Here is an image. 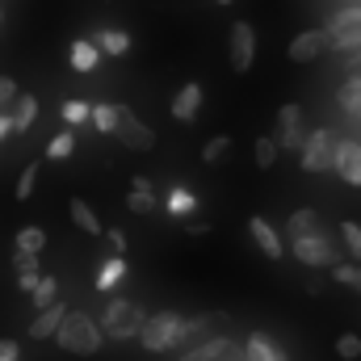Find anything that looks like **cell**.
Listing matches in <instances>:
<instances>
[{"instance_id":"obj_1","label":"cell","mask_w":361,"mask_h":361,"mask_svg":"<svg viewBox=\"0 0 361 361\" xmlns=\"http://www.w3.org/2000/svg\"><path fill=\"white\" fill-rule=\"evenodd\" d=\"M55 341H59V349H68V353H76V357H92L101 345H105V332H101V324L85 315V311H68V319H63V328L55 332Z\"/></svg>"},{"instance_id":"obj_2","label":"cell","mask_w":361,"mask_h":361,"mask_svg":"<svg viewBox=\"0 0 361 361\" xmlns=\"http://www.w3.org/2000/svg\"><path fill=\"white\" fill-rule=\"evenodd\" d=\"M143 324H147V311L130 298H109L105 311H101V332L109 341H130V336L143 332Z\"/></svg>"},{"instance_id":"obj_3","label":"cell","mask_w":361,"mask_h":361,"mask_svg":"<svg viewBox=\"0 0 361 361\" xmlns=\"http://www.w3.org/2000/svg\"><path fill=\"white\" fill-rule=\"evenodd\" d=\"M180 328H185V315L160 311V315H147L139 341H143L147 353H169V349H180Z\"/></svg>"},{"instance_id":"obj_4","label":"cell","mask_w":361,"mask_h":361,"mask_svg":"<svg viewBox=\"0 0 361 361\" xmlns=\"http://www.w3.org/2000/svg\"><path fill=\"white\" fill-rule=\"evenodd\" d=\"M298 160H302V173H328L332 160H336V135H332L328 126L307 130V143H302Z\"/></svg>"},{"instance_id":"obj_5","label":"cell","mask_w":361,"mask_h":361,"mask_svg":"<svg viewBox=\"0 0 361 361\" xmlns=\"http://www.w3.org/2000/svg\"><path fill=\"white\" fill-rule=\"evenodd\" d=\"M290 252H294L302 265H311V269H332V265H341V252H336V244H332L328 231H319V235H302V240H290Z\"/></svg>"},{"instance_id":"obj_6","label":"cell","mask_w":361,"mask_h":361,"mask_svg":"<svg viewBox=\"0 0 361 361\" xmlns=\"http://www.w3.org/2000/svg\"><path fill=\"white\" fill-rule=\"evenodd\" d=\"M281 152H302L307 143V122H302V105H281L277 109V130H273Z\"/></svg>"},{"instance_id":"obj_7","label":"cell","mask_w":361,"mask_h":361,"mask_svg":"<svg viewBox=\"0 0 361 361\" xmlns=\"http://www.w3.org/2000/svg\"><path fill=\"white\" fill-rule=\"evenodd\" d=\"M227 51H231V68L244 76L257 63V30L248 21H235L231 25V38H227Z\"/></svg>"},{"instance_id":"obj_8","label":"cell","mask_w":361,"mask_h":361,"mask_svg":"<svg viewBox=\"0 0 361 361\" xmlns=\"http://www.w3.org/2000/svg\"><path fill=\"white\" fill-rule=\"evenodd\" d=\"M122 147H130V152H152L156 147V130L139 118V114H130V109H122V122H118V135H114Z\"/></svg>"},{"instance_id":"obj_9","label":"cell","mask_w":361,"mask_h":361,"mask_svg":"<svg viewBox=\"0 0 361 361\" xmlns=\"http://www.w3.org/2000/svg\"><path fill=\"white\" fill-rule=\"evenodd\" d=\"M240 357H244V349H240L231 336H210V341H202L197 349L180 353L177 361H240Z\"/></svg>"},{"instance_id":"obj_10","label":"cell","mask_w":361,"mask_h":361,"mask_svg":"<svg viewBox=\"0 0 361 361\" xmlns=\"http://www.w3.org/2000/svg\"><path fill=\"white\" fill-rule=\"evenodd\" d=\"M332 173L345 180V185H361V143H357V139H336Z\"/></svg>"},{"instance_id":"obj_11","label":"cell","mask_w":361,"mask_h":361,"mask_svg":"<svg viewBox=\"0 0 361 361\" xmlns=\"http://www.w3.org/2000/svg\"><path fill=\"white\" fill-rule=\"evenodd\" d=\"M63 319H68V307L63 302H51L47 311H38L30 319V341H55V332L63 328Z\"/></svg>"},{"instance_id":"obj_12","label":"cell","mask_w":361,"mask_h":361,"mask_svg":"<svg viewBox=\"0 0 361 361\" xmlns=\"http://www.w3.org/2000/svg\"><path fill=\"white\" fill-rule=\"evenodd\" d=\"M324 51H328V30H302V34L290 42V59H294V63L319 59Z\"/></svg>"},{"instance_id":"obj_13","label":"cell","mask_w":361,"mask_h":361,"mask_svg":"<svg viewBox=\"0 0 361 361\" xmlns=\"http://www.w3.org/2000/svg\"><path fill=\"white\" fill-rule=\"evenodd\" d=\"M248 231H252L257 248H261L269 261H281V257H286V244H281V235L273 231V227L265 223V219H261V214H252V219H248Z\"/></svg>"},{"instance_id":"obj_14","label":"cell","mask_w":361,"mask_h":361,"mask_svg":"<svg viewBox=\"0 0 361 361\" xmlns=\"http://www.w3.org/2000/svg\"><path fill=\"white\" fill-rule=\"evenodd\" d=\"M202 97H206V92H202L197 80L180 85V92L173 97V118H177V122H193V118H197V109H202Z\"/></svg>"},{"instance_id":"obj_15","label":"cell","mask_w":361,"mask_h":361,"mask_svg":"<svg viewBox=\"0 0 361 361\" xmlns=\"http://www.w3.org/2000/svg\"><path fill=\"white\" fill-rule=\"evenodd\" d=\"M68 59H72V72L89 76V72H97V68H101V59H105V55H101V47H97L92 38H76V42H72V55H68Z\"/></svg>"},{"instance_id":"obj_16","label":"cell","mask_w":361,"mask_h":361,"mask_svg":"<svg viewBox=\"0 0 361 361\" xmlns=\"http://www.w3.org/2000/svg\"><path fill=\"white\" fill-rule=\"evenodd\" d=\"M34 122H38V97L34 92H21L13 101V135H25Z\"/></svg>"},{"instance_id":"obj_17","label":"cell","mask_w":361,"mask_h":361,"mask_svg":"<svg viewBox=\"0 0 361 361\" xmlns=\"http://www.w3.org/2000/svg\"><path fill=\"white\" fill-rule=\"evenodd\" d=\"M244 357L248 361H286V353L273 345L265 332H252V336L244 341Z\"/></svg>"},{"instance_id":"obj_18","label":"cell","mask_w":361,"mask_h":361,"mask_svg":"<svg viewBox=\"0 0 361 361\" xmlns=\"http://www.w3.org/2000/svg\"><path fill=\"white\" fill-rule=\"evenodd\" d=\"M92 42L101 47V55H109V59H118V55H126L130 51V34L126 30H97L92 34Z\"/></svg>"},{"instance_id":"obj_19","label":"cell","mask_w":361,"mask_h":361,"mask_svg":"<svg viewBox=\"0 0 361 361\" xmlns=\"http://www.w3.org/2000/svg\"><path fill=\"white\" fill-rule=\"evenodd\" d=\"M286 231H290V240L319 235V231H324V219H319L315 210H294V214H290V223H286Z\"/></svg>"},{"instance_id":"obj_20","label":"cell","mask_w":361,"mask_h":361,"mask_svg":"<svg viewBox=\"0 0 361 361\" xmlns=\"http://www.w3.org/2000/svg\"><path fill=\"white\" fill-rule=\"evenodd\" d=\"M126 273H130V265H126L122 257H109V261H101V269H97V290H101V294H109V290H114V286H118Z\"/></svg>"},{"instance_id":"obj_21","label":"cell","mask_w":361,"mask_h":361,"mask_svg":"<svg viewBox=\"0 0 361 361\" xmlns=\"http://www.w3.org/2000/svg\"><path fill=\"white\" fill-rule=\"evenodd\" d=\"M68 210H72V223H76L85 235H101V219H97V210H92L85 197H72V206H68Z\"/></svg>"},{"instance_id":"obj_22","label":"cell","mask_w":361,"mask_h":361,"mask_svg":"<svg viewBox=\"0 0 361 361\" xmlns=\"http://www.w3.org/2000/svg\"><path fill=\"white\" fill-rule=\"evenodd\" d=\"M336 105H341L349 118H357V122H361V76H349V80L341 85V92H336Z\"/></svg>"},{"instance_id":"obj_23","label":"cell","mask_w":361,"mask_h":361,"mask_svg":"<svg viewBox=\"0 0 361 361\" xmlns=\"http://www.w3.org/2000/svg\"><path fill=\"white\" fill-rule=\"evenodd\" d=\"M122 109H126V105H92V126H97V135H118Z\"/></svg>"},{"instance_id":"obj_24","label":"cell","mask_w":361,"mask_h":361,"mask_svg":"<svg viewBox=\"0 0 361 361\" xmlns=\"http://www.w3.org/2000/svg\"><path fill=\"white\" fill-rule=\"evenodd\" d=\"M164 210H169V214H177V219H185V214H193V210H197V197H193L185 185H177V189H169Z\"/></svg>"},{"instance_id":"obj_25","label":"cell","mask_w":361,"mask_h":361,"mask_svg":"<svg viewBox=\"0 0 361 361\" xmlns=\"http://www.w3.org/2000/svg\"><path fill=\"white\" fill-rule=\"evenodd\" d=\"M277 152H281V147H277V139H273V135H261V139L252 143V156H257V169H265V173H269L273 164H277Z\"/></svg>"},{"instance_id":"obj_26","label":"cell","mask_w":361,"mask_h":361,"mask_svg":"<svg viewBox=\"0 0 361 361\" xmlns=\"http://www.w3.org/2000/svg\"><path fill=\"white\" fill-rule=\"evenodd\" d=\"M76 152V130H59L51 143H47V160H68Z\"/></svg>"},{"instance_id":"obj_27","label":"cell","mask_w":361,"mask_h":361,"mask_svg":"<svg viewBox=\"0 0 361 361\" xmlns=\"http://www.w3.org/2000/svg\"><path fill=\"white\" fill-rule=\"evenodd\" d=\"M42 248H47V231L42 227H21L17 231V252H34L38 257Z\"/></svg>"},{"instance_id":"obj_28","label":"cell","mask_w":361,"mask_h":361,"mask_svg":"<svg viewBox=\"0 0 361 361\" xmlns=\"http://www.w3.org/2000/svg\"><path fill=\"white\" fill-rule=\"evenodd\" d=\"M30 302H34L38 311H47L51 302H59V281H55V277H42V281L34 286V294H30Z\"/></svg>"},{"instance_id":"obj_29","label":"cell","mask_w":361,"mask_h":361,"mask_svg":"<svg viewBox=\"0 0 361 361\" xmlns=\"http://www.w3.org/2000/svg\"><path fill=\"white\" fill-rule=\"evenodd\" d=\"M63 122H68V126H85V122H92V105L80 101V97L63 101Z\"/></svg>"},{"instance_id":"obj_30","label":"cell","mask_w":361,"mask_h":361,"mask_svg":"<svg viewBox=\"0 0 361 361\" xmlns=\"http://www.w3.org/2000/svg\"><path fill=\"white\" fill-rule=\"evenodd\" d=\"M126 206L135 210V214H156V189H130V197H126Z\"/></svg>"},{"instance_id":"obj_31","label":"cell","mask_w":361,"mask_h":361,"mask_svg":"<svg viewBox=\"0 0 361 361\" xmlns=\"http://www.w3.org/2000/svg\"><path fill=\"white\" fill-rule=\"evenodd\" d=\"M332 281H341V286H349V290H357L361 294V265H332Z\"/></svg>"},{"instance_id":"obj_32","label":"cell","mask_w":361,"mask_h":361,"mask_svg":"<svg viewBox=\"0 0 361 361\" xmlns=\"http://www.w3.org/2000/svg\"><path fill=\"white\" fill-rule=\"evenodd\" d=\"M341 240H345V248H349V257L353 261H361V223H341Z\"/></svg>"},{"instance_id":"obj_33","label":"cell","mask_w":361,"mask_h":361,"mask_svg":"<svg viewBox=\"0 0 361 361\" xmlns=\"http://www.w3.org/2000/svg\"><path fill=\"white\" fill-rule=\"evenodd\" d=\"M34 185H38V164H25V173L17 177V189H13V197H17V202H30Z\"/></svg>"},{"instance_id":"obj_34","label":"cell","mask_w":361,"mask_h":361,"mask_svg":"<svg viewBox=\"0 0 361 361\" xmlns=\"http://www.w3.org/2000/svg\"><path fill=\"white\" fill-rule=\"evenodd\" d=\"M227 147H231V135H214V139L202 147V160H206V164H219V160L227 156Z\"/></svg>"},{"instance_id":"obj_35","label":"cell","mask_w":361,"mask_h":361,"mask_svg":"<svg viewBox=\"0 0 361 361\" xmlns=\"http://www.w3.org/2000/svg\"><path fill=\"white\" fill-rule=\"evenodd\" d=\"M336 357H345V361H357L361 357V336H357V332H345V336L336 341Z\"/></svg>"},{"instance_id":"obj_36","label":"cell","mask_w":361,"mask_h":361,"mask_svg":"<svg viewBox=\"0 0 361 361\" xmlns=\"http://www.w3.org/2000/svg\"><path fill=\"white\" fill-rule=\"evenodd\" d=\"M17 97H21L17 80H13V76H0V114H4V109H8V105L17 101Z\"/></svg>"},{"instance_id":"obj_37","label":"cell","mask_w":361,"mask_h":361,"mask_svg":"<svg viewBox=\"0 0 361 361\" xmlns=\"http://www.w3.org/2000/svg\"><path fill=\"white\" fill-rule=\"evenodd\" d=\"M13 269H17V273H38V257H34V252H17V248H13Z\"/></svg>"},{"instance_id":"obj_38","label":"cell","mask_w":361,"mask_h":361,"mask_svg":"<svg viewBox=\"0 0 361 361\" xmlns=\"http://www.w3.org/2000/svg\"><path fill=\"white\" fill-rule=\"evenodd\" d=\"M38 281H42V273H17V290H21V294H34Z\"/></svg>"},{"instance_id":"obj_39","label":"cell","mask_w":361,"mask_h":361,"mask_svg":"<svg viewBox=\"0 0 361 361\" xmlns=\"http://www.w3.org/2000/svg\"><path fill=\"white\" fill-rule=\"evenodd\" d=\"M17 357H21L17 341H0V361H17Z\"/></svg>"},{"instance_id":"obj_40","label":"cell","mask_w":361,"mask_h":361,"mask_svg":"<svg viewBox=\"0 0 361 361\" xmlns=\"http://www.w3.org/2000/svg\"><path fill=\"white\" fill-rule=\"evenodd\" d=\"M105 240H109V248H114V257H122V252H126V235H122V231H109Z\"/></svg>"},{"instance_id":"obj_41","label":"cell","mask_w":361,"mask_h":361,"mask_svg":"<svg viewBox=\"0 0 361 361\" xmlns=\"http://www.w3.org/2000/svg\"><path fill=\"white\" fill-rule=\"evenodd\" d=\"M13 135V114H0V143Z\"/></svg>"},{"instance_id":"obj_42","label":"cell","mask_w":361,"mask_h":361,"mask_svg":"<svg viewBox=\"0 0 361 361\" xmlns=\"http://www.w3.org/2000/svg\"><path fill=\"white\" fill-rule=\"evenodd\" d=\"M185 231H189V235H206L210 227H206V223H185Z\"/></svg>"},{"instance_id":"obj_43","label":"cell","mask_w":361,"mask_h":361,"mask_svg":"<svg viewBox=\"0 0 361 361\" xmlns=\"http://www.w3.org/2000/svg\"><path fill=\"white\" fill-rule=\"evenodd\" d=\"M214 4H235V0H214Z\"/></svg>"},{"instance_id":"obj_44","label":"cell","mask_w":361,"mask_h":361,"mask_svg":"<svg viewBox=\"0 0 361 361\" xmlns=\"http://www.w3.org/2000/svg\"><path fill=\"white\" fill-rule=\"evenodd\" d=\"M345 4H361V0H345Z\"/></svg>"},{"instance_id":"obj_45","label":"cell","mask_w":361,"mask_h":361,"mask_svg":"<svg viewBox=\"0 0 361 361\" xmlns=\"http://www.w3.org/2000/svg\"><path fill=\"white\" fill-rule=\"evenodd\" d=\"M240 361H248V357H240Z\"/></svg>"}]
</instances>
